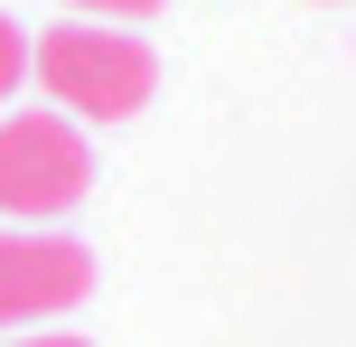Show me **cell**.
Returning a JSON list of instances; mask_svg holds the SVG:
<instances>
[{
    "label": "cell",
    "instance_id": "obj_6",
    "mask_svg": "<svg viewBox=\"0 0 356 347\" xmlns=\"http://www.w3.org/2000/svg\"><path fill=\"white\" fill-rule=\"evenodd\" d=\"M0 347H94V338H75V329H29V338H0Z\"/></svg>",
    "mask_w": 356,
    "mask_h": 347
},
{
    "label": "cell",
    "instance_id": "obj_4",
    "mask_svg": "<svg viewBox=\"0 0 356 347\" xmlns=\"http://www.w3.org/2000/svg\"><path fill=\"white\" fill-rule=\"evenodd\" d=\"M19 85H29V29H19V19L0 10V104H10Z\"/></svg>",
    "mask_w": 356,
    "mask_h": 347
},
{
    "label": "cell",
    "instance_id": "obj_5",
    "mask_svg": "<svg viewBox=\"0 0 356 347\" xmlns=\"http://www.w3.org/2000/svg\"><path fill=\"white\" fill-rule=\"evenodd\" d=\"M75 19H113V29H122V19H150L160 10V0H66Z\"/></svg>",
    "mask_w": 356,
    "mask_h": 347
},
{
    "label": "cell",
    "instance_id": "obj_3",
    "mask_svg": "<svg viewBox=\"0 0 356 347\" xmlns=\"http://www.w3.org/2000/svg\"><path fill=\"white\" fill-rule=\"evenodd\" d=\"M94 291V254L56 225H0V329L56 319Z\"/></svg>",
    "mask_w": 356,
    "mask_h": 347
},
{
    "label": "cell",
    "instance_id": "obj_1",
    "mask_svg": "<svg viewBox=\"0 0 356 347\" xmlns=\"http://www.w3.org/2000/svg\"><path fill=\"white\" fill-rule=\"evenodd\" d=\"M29 66H38V85H47V104L66 113V122H131V113L150 104V85H160V56L131 29H113V19L47 29L29 47Z\"/></svg>",
    "mask_w": 356,
    "mask_h": 347
},
{
    "label": "cell",
    "instance_id": "obj_2",
    "mask_svg": "<svg viewBox=\"0 0 356 347\" xmlns=\"http://www.w3.org/2000/svg\"><path fill=\"white\" fill-rule=\"evenodd\" d=\"M94 188V141L56 104L0 113V225H56Z\"/></svg>",
    "mask_w": 356,
    "mask_h": 347
}]
</instances>
